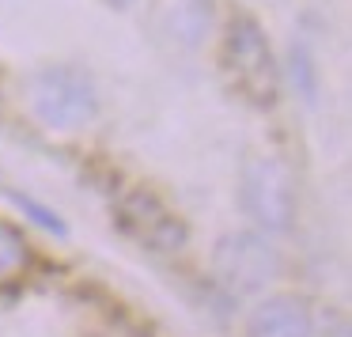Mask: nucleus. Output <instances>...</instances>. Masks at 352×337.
<instances>
[{
    "mask_svg": "<svg viewBox=\"0 0 352 337\" xmlns=\"http://www.w3.org/2000/svg\"><path fill=\"white\" fill-rule=\"evenodd\" d=\"M246 337H314V318L303 299L269 296L246 318Z\"/></svg>",
    "mask_w": 352,
    "mask_h": 337,
    "instance_id": "nucleus-6",
    "label": "nucleus"
},
{
    "mask_svg": "<svg viewBox=\"0 0 352 337\" xmlns=\"http://www.w3.org/2000/svg\"><path fill=\"white\" fill-rule=\"evenodd\" d=\"M243 205L265 231H288L296 220V186L280 160H246L243 167Z\"/></svg>",
    "mask_w": 352,
    "mask_h": 337,
    "instance_id": "nucleus-3",
    "label": "nucleus"
},
{
    "mask_svg": "<svg viewBox=\"0 0 352 337\" xmlns=\"http://www.w3.org/2000/svg\"><path fill=\"white\" fill-rule=\"evenodd\" d=\"M110 4H129V0H110Z\"/></svg>",
    "mask_w": 352,
    "mask_h": 337,
    "instance_id": "nucleus-9",
    "label": "nucleus"
},
{
    "mask_svg": "<svg viewBox=\"0 0 352 337\" xmlns=\"http://www.w3.org/2000/svg\"><path fill=\"white\" fill-rule=\"evenodd\" d=\"M223 72L246 102H254V107H273L276 102L280 76H276L273 50L250 16L231 19L228 39H223Z\"/></svg>",
    "mask_w": 352,
    "mask_h": 337,
    "instance_id": "nucleus-1",
    "label": "nucleus"
},
{
    "mask_svg": "<svg viewBox=\"0 0 352 337\" xmlns=\"http://www.w3.org/2000/svg\"><path fill=\"white\" fill-rule=\"evenodd\" d=\"M118 224L155 254H175L186 246V224L148 190H125L118 197Z\"/></svg>",
    "mask_w": 352,
    "mask_h": 337,
    "instance_id": "nucleus-5",
    "label": "nucleus"
},
{
    "mask_svg": "<svg viewBox=\"0 0 352 337\" xmlns=\"http://www.w3.org/2000/svg\"><path fill=\"white\" fill-rule=\"evenodd\" d=\"M31 110L50 129H80L95 118V87L80 69L50 65L31 80Z\"/></svg>",
    "mask_w": 352,
    "mask_h": 337,
    "instance_id": "nucleus-2",
    "label": "nucleus"
},
{
    "mask_svg": "<svg viewBox=\"0 0 352 337\" xmlns=\"http://www.w3.org/2000/svg\"><path fill=\"white\" fill-rule=\"evenodd\" d=\"M27 269H31V246H27V239L19 235V228L0 220V284L23 276Z\"/></svg>",
    "mask_w": 352,
    "mask_h": 337,
    "instance_id": "nucleus-7",
    "label": "nucleus"
},
{
    "mask_svg": "<svg viewBox=\"0 0 352 337\" xmlns=\"http://www.w3.org/2000/svg\"><path fill=\"white\" fill-rule=\"evenodd\" d=\"M212 269H216V281L231 296H250V292L265 288L273 281L280 261H276V250L261 235L243 231V235L220 239V246L212 254Z\"/></svg>",
    "mask_w": 352,
    "mask_h": 337,
    "instance_id": "nucleus-4",
    "label": "nucleus"
},
{
    "mask_svg": "<svg viewBox=\"0 0 352 337\" xmlns=\"http://www.w3.org/2000/svg\"><path fill=\"white\" fill-rule=\"evenodd\" d=\"M167 23L178 39L197 42L208 27V4L205 0H170L167 4Z\"/></svg>",
    "mask_w": 352,
    "mask_h": 337,
    "instance_id": "nucleus-8",
    "label": "nucleus"
}]
</instances>
